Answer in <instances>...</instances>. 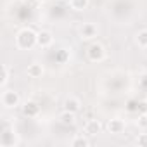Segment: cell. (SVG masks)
Instances as JSON below:
<instances>
[{
    "mask_svg": "<svg viewBox=\"0 0 147 147\" xmlns=\"http://www.w3.org/2000/svg\"><path fill=\"white\" fill-rule=\"evenodd\" d=\"M28 75H31L33 78L40 76V75H42V67H40L38 64H31V66L28 67Z\"/></svg>",
    "mask_w": 147,
    "mask_h": 147,
    "instance_id": "cell-13",
    "label": "cell"
},
{
    "mask_svg": "<svg viewBox=\"0 0 147 147\" xmlns=\"http://www.w3.org/2000/svg\"><path fill=\"white\" fill-rule=\"evenodd\" d=\"M36 43L42 45V47H49V45L52 43V35H50L49 31H40V33L36 35Z\"/></svg>",
    "mask_w": 147,
    "mask_h": 147,
    "instance_id": "cell-4",
    "label": "cell"
},
{
    "mask_svg": "<svg viewBox=\"0 0 147 147\" xmlns=\"http://www.w3.org/2000/svg\"><path fill=\"white\" fill-rule=\"evenodd\" d=\"M137 43L140 47H147V30H142L138 35H137Z\"/></svg>",
    "mask_w": 147,
    "mask_h": 147,
    "instance_id": "cell-12",
    "label": "cell"
},
{
    "mask_svg": "<svg viewBox=\"0 0 147 147\" xmlns=\"http://www.w3.org/2000/svg\"><path fill=\"white\" fill-rule=\"evenodd\" d=\"M9 75H7V66H2V82H0V85H2V87H5V83H7V78Z\"/></svg>",
    "mask_w": 147,
    "mask_h": 147,
    "instance_id": "cell-14",
    "label": "cell"
},
{
    "mask_svg": "<svg viewBox=\"0 0 147 147\" xmlns=\"http://www.w3.org/2000/svg\"><path fill=\"white\" fill-rule=\"evenodd\" d=\"M38 111H40V107H38V104H36V102L30 100V102H26V104H24V114H28V116H35Z\"/></svg>",
    "mask_w": 147,
    "mask_h": 147,
    "instance_id": "cell-6",
    "label": "cell"
},
{
    "mask_svg": "<svg viewBox=\"0 0 147 147\" xmlns=\"http://www.w3.org/2000/svg\"><path fill=\"white\" fill-rule=\"evenodd\" d=\"M69 5L75 11H82L88 5V0H69Z\"/></svg>",
    "mask_w": 147,
    "mask_h": 147,
    "instance_id": "cell-8",
    "label": "cell"
},
{
    "mask_svg": "<svg viewBox=\"0 0 147 147\" xmlns=\"http://www.w3.org/2000/svg\"><path fill=\"white\" fill-rule=\"evenodd\" d=\"M2 104L5 107H16L19 104V95L16 92H4L2 94Z\"/></svg>",
    "mask_w": 147,
    "mask_h": 147,
    "instance_id": "cell-2",
    "label": "cell"
},
{
    "mask_svg": "<svg viewBox=\"0 0 147 147\" xmlns=\"http://www.w3.org/2000/svg\"><path fill=\"white\" fill-rule=\"evenodd\" d=\"M109 130H111L113 133H119V131L123 130V123H121L119 119H113V121L109 123Z\"/></svg>",
    "mask_w": 147,
    "mask_h": 147,
    "instance_id": "cell-10",
    "label": "cell"
},
{
    "mask_svg": "<svg viewBox=\"0 0 147 147\" xmlns=\"http://www.w3.org/2000/svg\"><path fill=\"white\" fill-rule=\"evenodd\" d=\"M16 42H18V45L21 49H30V47H33L36 43V33L31 31V30H28V28L21 30L18 33V36H16Z\"/></svg>",
    "mask_w": 147,
    "mask_h": 147,
    "instance_id": "cell-1",
    "label": "cell"
},
{
    "mask_svg": "<svg viewBox=\"0 0 147 147\" xmlns=\"http://www.w3.org/2000/svg\"><path fill=\"white\" fill-rule=\"evenodd\" d=\"M80 109V102L75 99V97H71L64 102V111H71V113H76Z\"/></svg>",
    "mask_w": 147,
    "mask_h": 147,
    "instance_id": "cell-5",
    "label": "cell"
},
{
    "mask_svg": "<svg viewBox=\"0 0 147 147\" xmlns=\"http://www.w3.org/2000/svg\"><path fill=\"white\" fill-rule=\"evenodd\" d=\"M95 33H97L95 26H92V24H83V28H82V35H83L85 38H90V36H94Z\"/></svg>",
    "mask_w": 147,
    "mask_h": 147,
    "instance_id": "cell-9",
    "label": "cell"
},
{
    "mask_svg": "<svg viewBox=\"0 0 147 147\" xmlns=\"http://www.w3.org/2000/svg\"><path fill=\"white\" fill-rule=\"evenodd\" d=\"M99 130H100V125L97 121H90L87 125V133L88 135H95V133H99Z\"/></svg>",
    "mask_w": 147,
    "mask_h": 147,
    "instance_id": "cell-11",
    "label": "cell"
},
{
    "mask_svg": "<svg viewBox=\"0 0 147 147\" xmlns=\"http://www.w3.org/2000/svg\"><path fill=\"white\" fill-rule=\"evenodd\" d=\"M88 57L92 61H100L104 57V47L100 43H92L88 47Z\"/></svg>",
    "mask_w": 147,
    "mask_h": 147,
    "instance_id": "cell-3",
    "label": "cell"
},
{
    "mask_svg": "<svg viewBox=\"0 0 147 147\" xmlns=\"http://www.w3.org/2000/svg\"><path fill=\"white\" fill-rule=\"evenodd\" d=\"M140 144H147V137H144V138H140Z\"/></svg>",
    "mask_w": 147,
    "mask_h": 147,
    "instance_id": "cell-16",
    "label": "cell"
},
{
    "mask_svg": "<svg viewBox=\"0 0 147 147\" xmlns=\"http://www.w3.org/2000/svg\"><path fill=\"white\" fill-rule=\"evenodd\" d=\"M73 145H88V140H85V138H76V140H73Z\"/></svg>",
    "mask_w": 147,
    "mask_h": 147,
    "instance_id": "cell-15",
    "label": "cell"
},
{
    "mask_svg": "<svg viewBox=\"0 0 147 147\" xmlns=\"http://www.w3.org/2000/svg\"><path fill=\"white\" fill-rule=\"evenodd\" d=\"M61 123H62V125H73V123H75V113L64 111V113L61 114Z\"/></svg>",
    "mask_w": 147,
    "mask_h": 147,
    "instance_id": "cell-7",
    "label": "cell"
}]
</instances>
